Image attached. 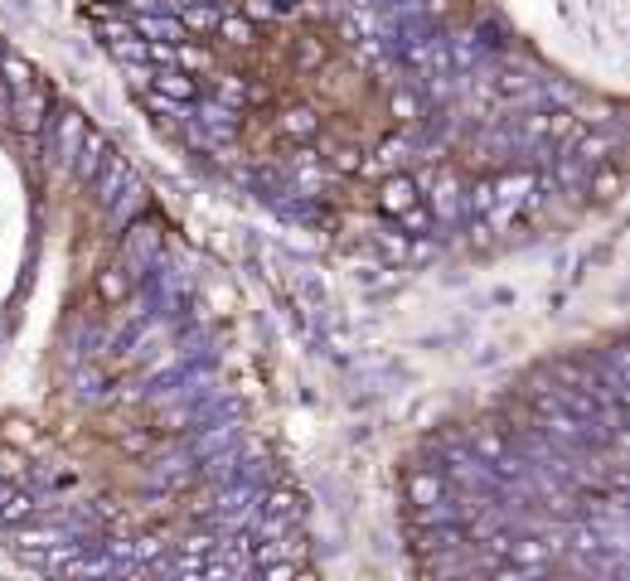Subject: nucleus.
I'll use <instances>...</instances> for the list:
<instances>
[]
</instances>
